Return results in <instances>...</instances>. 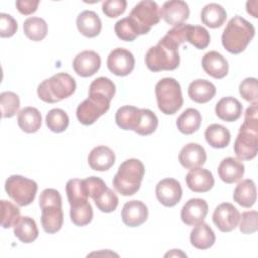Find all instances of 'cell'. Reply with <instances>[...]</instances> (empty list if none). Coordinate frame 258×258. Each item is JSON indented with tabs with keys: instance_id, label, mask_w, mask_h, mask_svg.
<instances>
[{
	"instance_id": "8d00e7d4",
	"label": "cell",
	"mask_w": 258,
	"mask_h": 258,
	"mask_svg": "<svg viewBox=\"0 0 258 258\" xmlns=\"http://www.w3.org/2000/svg\"><path fill=\"white\" fill-rule=\"evenodd\" d=\"M185 41H188L190 44L196 46L199 49L207 48L211 41V36L209 31L199 25L187 24L185 32Z\"/></svg>"
},
{
	"instance_id": "277c9868",
	"label": "cell",
	"mask_w": 258,
	"mask_h": 258,
	"mask_svg": "<svg viewBox=\"0 0 258 258\" xmlns=\"http://www.w3.org/2000/svg\"><path fill=\"white\" fill-rule=\"evenodd\" d=\"M144 172V165L139 159L129 158L120 164L113 178V186L122 196H133L140 188Z\"/></svg>"
},
{
	"instance_id": "3957f363",
	"label": "cell",
	"mask_w": 258,
	"mask_h": 258,
	"mask_svg": "<svg viewBox=\"0 0 258 258\" xmlns=\"http://www.w3.org/2000/svg\"><path fill=\"white\" fill-rule=\"evenodd\" d=\"M255 35L254 26L241 16L229 20L222 34V44L226 50L238 54L244 51Z\"/></svg>"
},
{
	"instance_id": "5b68a950",
	"label": "cell",
	"mask_w": 258,
	"mask_h": 258,
	"mask_svg": "<svg viewBox=\"0 0 258 258\" xmlns=\"http://www.w3.org/2000/svg\"><path fill=\"white\" fill-rule=\"evenodd\" d=\"M77 88L75 79L67 73H58L42 81L37 87L38 98L45 103H57L72 96Z\"/></svg>"
},
{
	"instance_id": "bcb514c9",
	"label": "cell",
	"mask_w": 258,
	"mask_h": 258,
	"mask_svg": "<svg viewBox=\"0 0 258 258\" xmlns=\"http://www.w3.org/2000/svg\"><path fill=\"white\" fill-rule=\"evenodd\" d=\"M239 229L243 234H253L258 229L257 211H247L240 216Z\"/></svg>"
},
{
	"instance_id": "4fadbf2b",
	"label": "cell",
	"mask_w": 258,
	"mask_h": 258,
	"mask_svg": "<svg viewBox=\"0 0 258 258\" xmlns=\"http://www.w3.org/2000/svg\"><path fill=\"white\" fill-rule=\"evenodd\" d=\"M101 67V57L94 50H83L76 55L73 61L74 71L83 78L95 75Z\"/></svg>"
},
{
	"instance_id": "7402d4cb",
	"label": "cell",
	"mask_w": 258,
	"mask_h": 258,
	"mask_svg": "<svg viewBox=\"0 0 258 258\" xmlns=\"http://www.w3.org/2000/svg\"><path fill=\"white\" fill-rule=\"evenodd\" d=\"M245 172L243 162L234 157L224 158L218 167L220 178L226 183H234L239 181Z\"/></svg>"
},
{
	"instance_id": "83f0119b",
	"label": "cell",
	"mask_w": 258,
	"mask_h": 258,
	"mask_svg": "<svg viewBox=\"0 0 258 258\" xmlns=\"http://www.w3.org/2000/svg\"><path fill=\"white\" fill-rule=\"evenodd\" d=\"M234 201L244 208H251L256 202V185L252 179L240 181L233 194Z\"/></svg>"
},
{
	"instance_id": "44dd1931",
	"label": "cell",
	"mask_w": 258,
	"mask_h": 258,
	"mask_svg": "<svg viewBox=\"0 0 258 258\" xmlns=\"http://www.w3.org/2000/svg\"><path fill=\"white\" fill-rule=\"evenodd\" d=\"M90 167L97 171H106L115 163L114 151L105 145L94 147L88 156Z\"/></svg>"
},
{
	"instance_id": "7bdbcfd3",
	"label": "cell",
	"mask_w": 258,
	"mask_h": 258,
	"mask_svg": "<svg viewBox=\"0 0 258 258\" xmlns=\"http://www.w3.org/2000/svg\"><path fill=\"white\" fill-rule=\"evenodd\" d=\"M96 207L103 213H112L116 210L119 200L117 195L111 189L107 188L99 197L94 199Z\"/></svg>"
},
{
	"instance_id": "7dc6e473",
	"label": "cell",
	"mask_w": 258,
	"mask_h": 258,
	"mask_svg": "<svg viewBox=\"0 0 258 258\" xmlns=\"http://www.w3.org/2000/svg\"><path fill=\"white\" fill-rule=\"evenodd\" d=\"M83 182H84V185H85L88 196L90 198H92L93 200L96 199L97 197H99L103 191H105L108 188L105 181L98 176L87 177V178L83 179Z\"/></svg>"
},
{
	"instance_id": "e575fe53",
	"label": "cell",
	"mask_w": 258,
	"mask_h": 258,
	"mask_svg": "<svg viewBox=\"0 0 258 258\" xmlns=\"http://www.w3.org/2000/svg\"><path fill=\"white\" fill-rule=\"evenodd\" d=\"M66 191L71 207L80 206L88 202L89 196L85 188L83 179L72 178L68 180L66 184Z\"/></svg>"
},
{
	"instance_id": "9a60e30c",
	"label": "cell",
	"mask_w": 258,
	"mask_h": 258,
	"mask_svg": "<svg viewBox=\"0 0 258 258\" xmlns=\"http://www.w3.org/2000/svg\"><path fill=\"white\" fill-rule=\"evenodd\" d=\"M209 211L208 204L203 199H190L182 207L180 212L181 221L187 226H196L204 222Z\"/></svg>"
},
{
	"instance_id": "c3c4849f",
	"label": "cell",
	"mask_w": 258,
	"mask_h": 258,
	"mask_svg": "<svg viewBox=\"0 0 258 258\" xmlns=\"http://www.w3.org/2000/svg\"><path fill=\"white\" fill-rule=\"evenodd\" d=\"M125 0H106L102 3V11L109 18H115L123 14L126 10Z\"/></svg>"
},
{
	"instance_id": "7a4b0ae2",
	"label": "cell",
	"mask_w": 258,
	"mask_h": 258,
	"mask_svg": "<svg viewBox=\"0 0 258 258\" xmlns=\"http://www.w3.org/2000/svg\"><path fill=\"white\" fill-rule=\"evenodd\" d=\"M178 45L164 35L156 45L151 46L145 55V64L151 72L173 71L179 66Z\"/></svg>"
},
{
	"instance_id": "f35d334b",
	"label": "cell",
	"mask_w": 258,
	"mask_h": 258,
	"mask_svg": "<svg viewBox=\"0 0 258 258\" xmlns=\"http://www.w3.org/2000/svg\"><path fill=\"white\" fill-rule=\"evenodd\" d=\"M157 126V116L149 109H140V119L134 132L142 136L150 135L156 130Z\"/></svg>"
},
{
	"instance_id": "8fae6325",
	"label": "cell",
	"mask_w": 258,
	"mask_h": 258,
	"mask_svg": "<svg viewBox=\"0 0 258 258\" xmlns=\"http://www.w3.org/2000/svg\"><path fill=\"white\" fill-rule=\"evenodd\" d=\"M240 216L238 209L234 205L222 203L214 211L213 222L220 231L231 232L238 226Z\"/></svg>"
},
{
	"instance_id": "1f68e13d",
	"label": "cell",
	"mask_w": 258,
	"mask_h": 258,
	"mask_svg": "<svg viewBox=\"0 0 258 258\" xmlns=\"http://www.w3.org/2000/svg\"><path fill=\"white\" fill-rule=\"evenodd\" d=\"M140 119V109L134 106H122L115 115L116 124L123 130H135Z\"/></svg>"
},
{
	"instance_id": "681fc988",
	"label": "cell",
	"mask_w": 258,
	"mask_h": 258,
	"mask_svg": "<svg viewBox=\"0 0 258 258\" xmlns=\"http://www.w3.org/2000/svg\"><path fill=\"white\" fill-rule=\"evenodd\" d=\"M18 29L16 20L9 14L0 13V36L11 37Z\"/></svg>"
},
{
	"instance_id": "5bb4252c",
	"label": "cell",
	"mask_w": 258,
	"mask_h": 258,
	"mask_svg": "<svg viewBox=\"0 0 258 258\" xmlns=\"http://www.w3.org/2000/svg\"><path fill=\"white\" fill-rule=\"evenodd\" d=\"M160 16L167 24L176 26L187 20L189 8L188 5L181 0L166 1L160 8Z\"/></svg>"
},
{
	"instance_id": "f1b7e54d",
	"label": "cell",
	"mask_w": 258,
	"mask_h": 258,
	"mask_svg": "<svg viewBox=\"0 0 258 258\" xmlns=\"http://www.w3.org/2000/svg\"><path fill=\"white\" fill-rule=\"evenodd\" d=\"M227 18V12L218 3L207 4L201 12L202 22L210 28L221 27Z\"/></svg>"
},
{
	"instance_id": "30bf717a",
	"label": "cell",
	"mask_w": 258,
	"mask_h": 258,
	"mask_svg": "<svg viewBox=\"0 0 258 258\" xmlns=\"http://www.w3.org/2000/svg\"><path fill=\"white\" fill-rule=\"evenodd\" d=\"M135 58L131 51L123 47L113 49L107 58L109 71L119 77L128 76L134 69Z\"/></svg>"
},
{
	"instance_id": "ee69618b",
	"label": "cell",
	"mask_w": 258,
	"mask_h": 258,
	"mask_svg": "<svg viewBox=\"0 0 258 258\" xmlns=\"http://www.w3.org/2000/svg\"><path fill=\"white\" fill-rule=\"evenodd\" d=\"M89 92L103 94L112 100L116 93V87H115V84L110 79L105 77H99L91 83Z\"/></svg>"
},
{
	"instance_id": "9c48e42d",
	"label": "cell",
	"mask_w": 258,
	"mask_h": 258,
	"mask_svg": "<svg viewBox=\"0 0 258 258\" xmlns=\"http://www.w3.org/2000/svg\"><path fill=\"white\" fill-rule=\"evenodd\" d=\"M129 17L134 19L141 28L143 34H146L150 31L153 25L159 22L161 18L160 8L154 1L143 0L133 7Z\"/></svg>"
},
{
	"instance_id": "f6af8a7d",
	"label": "cell",
	"mask_w": 258,
	"mask_h": 258,
	"mask_svg": "<svg viewBox=\"0 0 258 258\" xmlns=\"http://www.w3.org/2000/svg\"><path fill=\"white\" fill-rule=\"evenodd\" d=\"M258 83L256 78H246L239 86V93L244 100L250 103H256L258 100Z\"/></svg>"
},
{
	"instance_id": "ab89813d",
	"label": "cell",
	"mask_w": 258,
	"mask_h": 258,
	"mask_svg": "<svg viewBox=\"0 0 258 258\" xmlns=\"http://www.w3.org/2000/svg\"><path fill=\"white\" fill-rule=\"evenodd\" d=\"M0 107L3 118H11L18 113L20 107L19 97L13 92H3L0 95Z\"/></svg>"
},
{
	"instance_id": "4316f807",
	"label": "cell",
	"mask_w": 258,
	"mask_h": 258,
	"mask_svg": "<svg viewBox=\"0 0 258 258\" xmlns=\"http://www.w3.org/2000/svg\"><path fill=\"white\" fill-rule=\"evenodd\" d=\"M17 123L25 133H35L41 126V114L34 107H24L18 112Z\"/></svg>"
},
{
	"instance_id": "484cf974",
	"label": "cell",
	"mask_w": 258,
	"mask_h": 258,
	"mask_svg": "<svg viewBox=\"0 0 258 258\" xmlns=\"http://www.w3.org/2000/svg\"><path fill=\"white\" fill-rule=\"evenodd\" d=\"M190 244L201 250L209 249L215 244L216 236L212 228L204 222H201L195 226L189 236Z\"/></svg>"
},
{
	"instance_id": "f546056e",
	"label": "cell",
	"mask_w": 258,
	"mask_h": 258,
	"mask_svg": "<svg viewBox=\"0 0 258 258\" xmlns=\"http://www.w3.org/2000/svg\"><path fill=\"white\" fill-rule=\"evenodd\" d=\"M13 228L14 236L18 238L22 243H32L38 237V229L36 223L30 217H20V219Z\"/></svg>"
},
{
	"instance_id": "603a6c76",
	"label": "cell",
	"mask_w": 258,
	"mask_h": 258,
	"mask_svg": "<svg viewBox=\"0 0 258 258\" xmlns=\"http://www.w3.org/2000/svg\"><path fill=\"white\" fill-rule=\"evenodd\" d=\"M242 109L243 106L238 99L234 97H224L216 104L215 112L221 120L234 122L241 117Z\"/></svg>"
},
{
	"instance_id": "836d02e7",
	"label": "cell",
	"mask_w": 258,
	"mask_h": 258,
	"mask_svg": "<svg viewBox=\"0 0 258 258\" xmlns=\"http://www.w3.org/2000/svg\"><path fill=\"white\" fill-rule=\"evenodd\" d=\"M114 29L117 37L124 41H133L138 35L143 34L139 25L129 16L118 20Z\"/></svg>"
},
{
	"instance_id": "d4e9b609",
	"label": "cell",
	"mask_w": 258,
	"mask_h": 258,
	"mask_svg": "<svg viewBox=\"0 0 258 258\" xmlns=\"http://www.w3.org/2000/svg\"><path fill=\"white\" fill-rule=\"evenodd\" d=\"M187 94L190 100H192L194 102L199 104H205L215 97L216 87L210 81L198 79L189 84Z\"/></svg>"
},
{
	"instance_id": "d590c367",
	"label": "cell",
	"mask_w": 258,
	"mask_h": 258,
	"mask_svg": "<svg viewBox=\"0 0 258 258\" xmlns=\"http://www.w3.org/2000/svg\"><path fill=\"white\" fill-rule=\"evenodd\" d=\"M23 31L32 41H40L47 34V24L40 17H29L23 23Z\"/></svg>"
},
{
	"instance_id": "7c38bea8",
	"label": "cell",
	"mask_w": 258,
	"mask_h": 258,
	"mask_svg": "<svg viewBox=\"0 0 258 258\" xmlns=\"http://www.w3.org/2000/svg\"><path fill=\"white\" fill-rule=\"evenodd\" d=\"M158 202L164 207H174L182 197V189L179 181L174 178L161 179L155 188Z\"/></svg>"
},
{
	"instance_id": "8992f818",
	"label": "cell",
	"mask_w": 258,
	"mask_h": 258,
	"mask_svg": "<svg viewBox=\"0 0 258 258\" xmlns=\"http://www.w3.org/2000/svg\"><path fill=\"white\" fill-rule=\"evenodd\" d=\"M158 109L165 115L175 114L182 106L183 99L179 83L173 78H163L155 85Z\"/></svg>"
},
{
	"instance_id": "74e56055",
	"label": "cell",
	"mask_w": 258,
	"mask_h": 258,
	"mask_svg": "<svg viewBox=\"0 0 258 258\" xmlns=\"http://www.w3.org/2000/svg\"><path fill=\"white\" fill-rule=\"evenodd\" d=\"M45 123L48 129L54 133L63 132L70 123L68 114L62 109H51L45 117Z\"/></svg>"
},
{
	"instance_id": "ac0fdd59",
	"label": "cell",
	"mask_w": 258,
	"mask_h": 258,
	"mask_svg": "<svg viewBox=\"0 0 258 258\" xmlns=\"http://www.w3.org/2000/svg\"><path fill=\"white\" fill-rule=\"evenodd\" d=\"M187 187L194 192H207L213 188L215 179L212 172L206 168H192L185 176Z\"/></svg>"
},
{
	"instance_id": "4dcf8cb0",
	"label": "cell",
	"mask_w": 258,
	"mask_h": 258,
	"mask_svg": "<svg viewBox=\"0 0 258 258\" xmlns=\"http://www.w3.org/2000/svg\"><path fill=\"white\" fill-rule=\"evenodd\" d=\"M206 141L214 148H225L231 141L230 131L221 124H211L205 131Z\"/></svg>"
},
{
	"instance_id": "cb8c5ba5",
	"label": "cell",
	"mask_w": 258,
	"mask_h": 258,
	"mask_svg": "<svg viewBox=\"0 0 258 258\" xmlns=\"http://www.w3.org/2000/svg\"><path fill=\"white\" fill-rule=\"evenodd\" d=\"M78 30L86 37H96L102 29V22L99 15L91 10L81 12L77 17Z\"/></svg>"
},
{
	"instance_id": "d6a6232c",
	"label": "cell",
	"mask_w": 258,
	"mask_h": 258,
	"mask_svg": "<svg viewBox=\"0 0 258 258\" xmlns=\"http://www.w3.org/2000/svg\"><path fill=\"white\" fill-rule=\"evenodd\" d=\"M202 123L201 113L194 108H188L183 111L176 120L177 129L185 134L189 135L199 130Z\"/></svg>"
},
{
	"instance_id": "b9f144b4",
	"label": "cell",
	"mask_w": 258,
	"mask_h": 258,
	"mask_svg": "<svg viewBox=\"0 0 258 258\" xmlns=\"http://www.w3.org/2000/svg\"><path fill=\"white\" fill-rule=\"evenodd\" d=\"M1 226L4 229L14 227L20 219V210L11 202L1 201Z\"/></svg>"
},
{
	"instance_id": "ba28073f",
	"label": "cell",
	"mask_w": 258,
	"mask_h": 258,
	"mask_svg": "<svg viewBox=\"0 0 258 258\" xmlns=\"http://www.w3.org/2000/svg\"><path fill=\"white\" fill-rule=\"evenodd\" d=\"M5 190L8 197L19 207L30 205L36 196L37 183L22 175H10L5 181Z\"/></svg>"
},
{
	"instance_id": "6da1fadb",
	"label": "cell",
	"mask_w": 258,
	"mask_h": 258,
	"mask_svg": "<svg viewBox=\"0 0 258 258\" xmlns=\"http://www.w3.org/2000/svg\"><path fill=\"white\" fill-rule=\"evenodd\" d=\"M234 151L239 160H251L258 152V103L247 108L244 122L234 143Z\"/></svg>"
},
{
	"instance_id": "816d5d0a",
	"label": "cell",
	"mask_w": 258,
	"mask_h": 258,
	"mask_svg": "<svg viewBox=\"0 0 258 258\" xmlns=\"http://www.w3.org/2000/svg\"><path fill=\"white\" fill-rule=\"evenodd\" d=\"M170 257V256H182V257H186V254L182 253L180 250H176V249H173L171 252H168L165 254V257Z\"/></svg>"
},
{
	"instance_id": "f907efd6",
	"label": "cell",
	"mask_w": 258,
	"mask_h": 258,
	"mask_svg": "<svg viewBox=\"0 0 258 258\" xmlns=\"http://www.w3.org/2000/svg\"><path fill=\"white\" fill-rule=\"evenodd\" d=\"M39 1L32 0H17L15 2V6L17 10L23 15H30L37 10Z\"/></svg>"
},
{
	"instance_id": "d6986e66",
	"label": "cell",
	"mask_w": 258,
	"mask_h": 258,
	"mask_svg": "<svg viewBox=\"0 0 258 258\" xmlns=\"http://www.w3.org/2000/svg\"><path fill=\"white\" fill-rule=\"evenodd\" d=\"M206 160V150L199 143H188L184 145L178 154L179 163L187 169L200 167L205 164Z\"/></svg>"
},
{
	"instance_id": "60d3db41",
	"label": "cell",
	"mask_w": 258,
	"mask_h": 258,
	"mask_svg": "<svg viewBox=\"0 0 258 258\" xmlns=\"http://www.w3.org/2000/svg\"><path fill=\"white\" fill-rule=\"evenodd\" d=\"M93 209L92 206L89 202L76 206V207H71L70 211V217L72 222L79 227H84L91 223L93 220Z\"/></svg>"
},
{
	"instance_id": "52a82bcc",
	"label": "cell",
	"mask_w": 258,
	"mask_h": 258,
	"mask_svg": "<svg viewBox=\"0 0 258 258\" xmlns=\"http://www.w3.org/2000/svg\"><path fill=\"white\" fill-rule=\"evenodd\" d=\"M111 99L107 96L89 92L88 99L84 100L77 108V118L83 125L94 124L110 108Z\"/></svg>"
},
{
	"instance_id": "2e32d148",
	"label": "cell",
	"mask_w": 258,
	"mask_h": 258,
	"mask_svg": "<svg viewBox=\"0 0 258 258\" xmlns=\"http://www.w3.org/2000/svg\"><path fill=\"white\" fill-rule=\"evenodd\" d=\"M148 217V210L141 201L133 200L125 203L121 211L123 223L128 227H138L142 225Z\"/></svg>"
},
{
	"instance_id": "e0dca14e",
	"label": "cell",
	"mask_w": 258,
	"mask_h": 258,
	"mask_svg": "<svg viewBox=\"0 0 258 258\" xmlns=\"http://www.w3.org/2000/svg\"><path fill=\"white\" fill-rule=\"evenodd\" d=\"M202 67L209 76L218 80L225 78L229 72L228 60L216 50L205 53L202 58Z\"/></svg>"
},
{
	"instance_id": "ffe728a7",
	"label": "cell",
	"mask_w": 258,
	"mask_h": 258,
	"mask_svg": "<svg viewBox=\"0 0 258 258\" xmlns=\"http://www.w3.org/2000/svg\"><path fill=\"white\" fill-rule=\"evenodd\" d=\"M41 209V226L44 232L48 234H54L58 232L63 223V212L61 205H45L40 207Z\"/></svg>"
}]
</instances>
